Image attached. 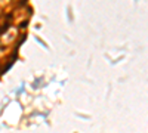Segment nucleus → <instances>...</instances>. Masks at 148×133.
Returning <instances> with one entry per match:
<instances>
[]
</instances>
